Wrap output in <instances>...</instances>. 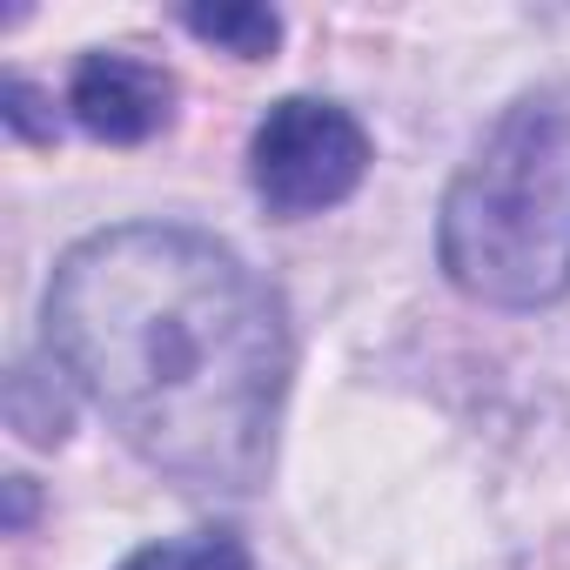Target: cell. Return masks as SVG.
Masks as SVG:
<instances>
[{
	"label": "cell",
	"instance_id": "1",
	"mask_svg": "<svg viewBox=\"0 0 570 570\" xmlns=\"http://www.w3.org/2000/svg\"><path fill=\"white\" fill-rule=\"evenodd\" d=\"M48 356L115 436L195 497H248L289 396L282 296L215 235L128 222L75 242L41 303Z\"/></svg>",
	"mask_w": 570,
	"mask_h": 570
},
{
	"label": "cell",
	"instance_id": "2",
	"mask_svg": "<svg viewBox=\"0 0 570 570\" xmlns=\"http://www.w3.org/2000/svg\"><path fill=\"white\" fill-rule=\"evenodd\" d=\"M443 275L490 309H550L570 296V81L517 95L436 222Z\"/></svg>",
	"mask_w": 570,
	"mask_h": 570
},
{
	"label": "cell",
	"instance_id": "3",
	"mask_svg": "<svg viewBox=\"0 0 570 570\" xmlns=\"http://www.w3.org/2000/svg\"><path fill=\"white\" fill-rule=\"evenodd\" d=\"M363 175H370V135L336 101L289 95L248 135V181H255L262 208L282 222H303V215L350 202L363 188Z\"/></svg>",
	"mask_w": 570,
	"mask_h": 570
},
{
	"label": "cell",
	"instance_id": "4",
	"mask_svg": "<svg viewBox=\"0 0 570 570\" xmlns=\"http://www.w3.org/2000/svg\"><path fill=\"white\" fill-rule=\"evenodd\" d=\"M68 115L81 135L108 141V148H135V141H155L168 121H175V75L141 61V55H121V48H95L75 61V81H68Z\"/></svg>",
	"mask_w": 570,
	"mask_h": 570
},
{
	"label": "cell",
	"instance_id": "5",
	"mask_svg": "<svg viewBox=\"0 0 570 570\" xmlns=\"http://www.w3.org/2000/svg\"><path fill=\"white\" fill-rule=\"evenodd\" d=\"M0 410H8V430L35 450H55L68 443L75 430V376L55 363V356H35L8 376V396H0Z\"/></svg>",
	"mask_w": 570,
	"mask_h": 570
},
{
	"label": "cell",
	"instance_id": "6",
	"mask_svg": "<svg viewBox=\"0 0 570 570\" xmlns=\"http://www.w3.org/2000/svg\"><path fill=\"white\" fill-rule=\"evenodd\" d=\"M195 41L235 55V61H268L282 48V14L275 8H255V0H222V8H181L175 14Z\"/></svg>",
	"mask_w": 570,
	"mask_h": 570
},
{
	"label": "cell",
	"instance_id": "7",
	"mask_svg": "<svg viewBox=\"0 0 570 570\" xmlns=\"http://www.w3.org/2000/svg\"><path fill=\"white\" fill-rule=\"evenodd\" d=\"M121 570H248V543L235 530H188L135 550Z\"/></svg>",
	"mask_w": 570,
	"mask_h": 570
},
{
	"label": "cell",
	"instance_id": "8",
	"mask_svg": "<svg viewBox=\"0 0 570 570\" xmlns=\"http://www.w3.org/2000/svg\"><path fill=\"white\" fill-rule=\"evenodd\" d=\"M41 108H48V95L35 81H21V75L0 81V115H8V128L21 141H55V115H41Z\"/></svg>",
	"mask_w": 570,
	"mask_h": 570
},
{
	"label": "cell",
	"instance_id": "9",
	"mask_svg": "<svg viewBox=\"0 0 570 570\" xmlns=\"http://www.w3.org/2000/svg\"><path fill=\"white\" fill-rule=\"evenodd\" d=\"M28 523H35V483L8 476V530H28Z\"/></svg>",
	"mask_w": 570,
	"mask_h": 570
}]
</instances>
